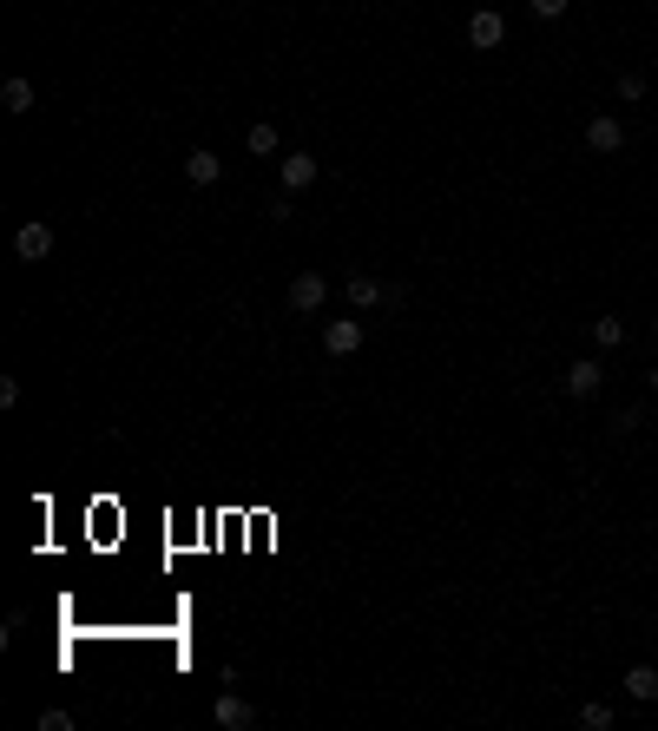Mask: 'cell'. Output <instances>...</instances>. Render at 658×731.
<instances>
[{"instance_id": "1", "label": "cell", "mask_w": 658, "mask_h": 731, "mask_svg": "<svg viewBox=\"0 0 658 731\" xmlns=\"http://www.w3.org/2000/svg\"><path fill=\"white\" fill-rule=\"evenodd\" d=\"M566 402H593L599 396V382H606V363L599 356H580V363H566Z\"/></svg>"}, {"instance_id": "2", "label": "cell", "mask_w": 658, "mask_h": 731, "mask_svg": "<svg viewBox=\"0 0 658 731\" xmlns=\"http://www.w3.org/2000/svg\"><path fill=\"white\" fill-rule=\"evenodd\" d=\"M323 303H329V277L323 271H303L297 284H290V310H297V317H316Z\"/></svg>"}, {"instance_id": "3", "label": "cell", "mask_w": 658, "mask_h": 731, "mask_svg": "<svg viewBox=\"0 0 658 731\" xmlns=\"http://www.w3.org/2000/svg\"><path fill=\"white\" fill-rule=\"evenodd\" d=\"M362 350V317H336L323 330V356H336V363H343V356H356Z\"/></svg>"}, {"instance_id": "4", "label": "cell", "mask_w": 658, "mask_h": 731, "mask_svg": "<svg viewBox=\"0 0 658 731\" xmlns=\"http://www.w3.org/2000/svg\"><path fill=\"white\" fill-rule=\"evenodd\" d=\"M626 145V126L612 119V112H599V119H586V152H599V159H612Z\"/></svg>"}, {"instance_id": "5", "label": "cell", "mask_w": 658, "mask_h": 731, "mask_svg": "<svg viewBox=\"0 0 658 731\" xmlns=\"http://www.w3.org/2000/svg\"><path fill=\"white\" fill-rule=\"evenodd\" d=\"M14 257H27V264H40V257H53V224H20L14 231Z\"/></svg>"}, {"instance_id": "6", "label": "cell", "mask_w": 658, "mask_h": 731, "mask_svg": "<svg viewBox=\"0 0 658 731\" xmlns=\"http://www.w3.org/2000/svg\"><path fill=\"white\" fill-rule=\"evenodd\" d=\"M211 718H218V731H251V725H257V705L237 699V692H224V699L211 705Z\"/></svg>"}, {"instance_id": "7", "label": "cell", "mask_w": 658, "mask_h": 731, "mask_svg": "<svg viewBox=\"0 0 658 731\" xmlns=\"http://www.w3.org/2000/svg\"><path fill=\"white\" fill-rule=\"evenodd\" d=\"M501 33H507V20L494 14V7H481V14H468V47L494 53V47H501Z\"/></svg>"}, {"instance_id": "8", "label": "cell", "mask_w": 658, "mask_h": 731, "mask_svg": "<svg viewBox=\"0 0 658 731\" xmlns=\"http://www.w3.org/2000/svg\"><path fill=\"white\" fill-rule=\"evenodd\" d=\"M343 290H349V310H376V303H389V297H395V290L382 284V277H369V271H356Z\"/></svg>"}, {"instance_id": "9", "label": "cell", "mask_w": 658, "mask_h": 731, "mask_svg": "<svg viewBox=\"0 0 658 731\" xmlns=\"http://www.w3.org/2000/svg\"><path fill=\"white\" fill-rule=\"evenodd\" d=\"M316 172H323V165H316L310 152H290L277 178H283V191H310V185H316Z\"/></svg>"}, {"instance_id": "10", "label": "cell", "mask_w": 658, "mask_h": 731, "mask_svg": "<svg viewBox=\"0 0 658 731\" xmlns=\"http://www.w3.org/2000/svg\"><path fill=\"white\" fill-rule=\"evenodd\" d=\"M626 699H639V705H658V666H626Z\"/></svg>"}, {"instance_id": "11", "label": "cell", "mask_w": 658, "mask_h": 731, "mask_svg": "<svg viewBox=\"0 0 658 731\" xmlns=\"http://www.w3.org/2000/svg\"><path fill=\"white\" fill-rule=\"evenodd\" d=\"M185 178H191V185H218V178H224V159L211 152V145H198V152L185 159Z\"/></svg>"}, {"instance_id": "12", "label": "cell", "mask_w": 658, "mask_h": 731, "mask_svg": "<svg viewBox=\"0 0 658 731\" xmlns=\"http://www.w3.org/2000/svg\"><path fill=\"white\" fill-rule=\"evenodd\" d=\"M0 106L14 112V119H27V112H33V80H20V73H14V80L0 86Z\"/></svg>"}, {"instance_id": "13", "label": "cell", "mask_w": 658, "mask_h": 731, "mask_svg": "<svg viewBox=\"0 0 658 731\" xmlns=\"http://www.w3.org/2000/svg\"><path fill=\"white\" fill-rule=\"evenodd\" d=\"M593 350H626V317H593Z\"/></svg>"}, {"instance_id": "14", "label": "cell", "mask_w": 658, "mask_h": 731, "mask_svg": "<svg viewBox=\"0 0 658 731\" xmlns=\"http://www.w3.org/2000/svg\"><path fill=\"white\" fill-rule=\"evenodd\" d=\"M244 145H251L257 159H270V152H277V126H270V119H257V126L244 132Z\"/></svg>"}, {"instance_id": "15", "label": "cell", "mask_w": 658, "mask_h": 731, "mask_svg": "<svg viewBox=\"0 0 658 731\" xmlns=\"http://www.w3.org/2000/svg\"><path fill=\"white\" fill-rule=\"evenodd\" d=\"M580 725H586V731H612V705H599V699L580 705Z\"/></svg>"}, {"instance_id": "16", "label": "cell", "mask_w": 658, "mask_h": 731, "mask_svg": "<svg viewBox=\"0 0 658 731\" xmlns=\"http://www.w3.org/2000/svg\"><path fill=\"white\" fill-rule=\"evenodd\" d=\"M619 99H626V106H639V99H645V73H619Z\"/></svg>"}, {"instance_id": "17", "label": "cell", "mask_w": 658, "mask_h": 731, "mask_svg": "<svg viewBox=\"0 0 658 731\" xmlns=\"http://www.w3.org/2000/svg\"><path fill=\"white\" fill-rule=\"evenodd\" d=\"M290 198H297V191H277V198H270V224H290V211H297V205H290Z\"/></svg>"}, {"instance_id": "18", "label": "cell", "mask_w": 658, "mask_h": 731, "mask_svg": "<svg viewBox=\"0 0 658 731\" xmlns=\"http://www.w3.org/2000/svg\"><path fill=\"white\" fill-rule=\"evenodd\" d=\"M40 731H73V712H60V705H53V712H40Z\"/></svg>"}, {"instance_id": "19", "label": "cell", "mask_w": 658, "mask_h": 731, "mask_svg": "<svg viewBox=\"0 0 658 731\" xmlns=\"http://www.w3.org/2000/svg\"><path fill=\"white\" fill-rule=\"evenodd\" d=\"M527 7H533V20H560L566 14V0H527Z\"/></svg>"}, {"instance_id": "20", "label": "cell", "mask_w": 658, "mask_h": 731, "mask_svg": "<svg viewBox=\"0 0 658 731\" xmlns=\"http://www.w3.org/2000/svg\"><path fill=\"white\" fill-rule=\"evenodd\" d=\"M652 343H658V317H652Z\"/></svg>"}]
</instances>
